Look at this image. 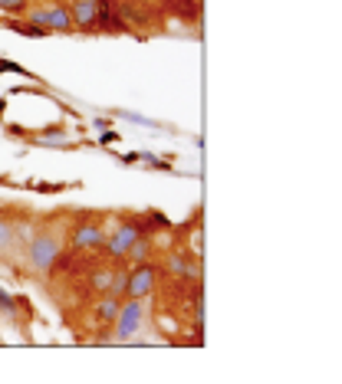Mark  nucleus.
I'll return each instance as SVG.
<instances>
[{
	"mask_svg": "<svg viewBox=\"0 0 342 384\" xmlns=\"http://www.w3.org/2000/svg\"><path fill=\"white\" fill-rule=\"evenodd\" d=\"M30 20H33V26H40V30H46V33H63V30H69L73 26V17H69V10L66 7H43V10H33L30 13Z\"/></svg>",
	"mask_w": 342,
	"mask_h": 384,
	"instance_id": "obj_2",
	"label": "nucleus"
},
{
	"mask_svg": "<svg viewBox=\"0 0 342 384\" xmlns=\"http://www.w3.org/2000/svg\"><path fill=\"white\" fill-rule=\"evenodd\" d=\"M0 306H3V309L10 312V309H13V299H10V296H7V293H0Z\"/></svg>",
	"mask_w": 342,
	"mask_h": 384,
	"instance_id": "obj_13",
	"label": "nucleus"
},
{
	"mask_svg": "<svg viewBox=\"0 0 342 384\" xmlns=\"http://www.w3.org/2000/svg\"><path fill=\"white\" fill-rule=\"evenodd\" d=\"M13 243H17V234H13V227H10V223L0 220V253L13 250Z\"/></svg>",
	"mask_w": 342,
	"mask_h": 384,
	"instance_id": "obj_10",
	"label": "nucleus"
},
{
	"mask_svg": "<svg viewBox=\"0 0 342 384\" xmlns=\"http://www.w3.org/2000/svg\"><path fill=\"white\" fill-rule=\"evenodd\" d=\"M109 286H112V273H96L92 276V289H99V293H109Z\"/></svg>",
	"mask_w": 342,
	"mask_h": 384,
	"instance_id": "obj_11",
	"label": "nucleus"
},
{
	"mask_svg": "<svg viewBox=\"0 0 342 384\" xmlns=\"http://www.w3.org/2000/svg\"><path fill=\"white\" fill-rule=\"evenodd\" d=\"M155 289V270L148 266V263H142L135 273L126 279V296H132V299H145L148 293Z\"/></svg>",
	"mask_w": 342,
	"mask_h": 384,
	"instance_id": "obj_4",
	"label": "nucleus"
},
{
	"mask_svg": "<svg viewBox=\"0 0 342 384\" xmlns=\"http://www.w3.org/2000/svg\"><path fill=\"white\" fill-rule=\"evenodd\" d=\"M26 7V0H0V10H10V13H20Z\"/></svg>",
	"mask_w": 342,
	"mask_h": 384,
	"instance_id": "obj_12",
	"label": "nucleus"
},
{
	"mask_svg": "<svg viewBox=\"0 0 342 384\" xmlns=\"http://www.w3.org/2000/svg\"><path fill=\"white\" fill-rule=\"evenodd\" d=\"M142 230H148V227H145V223H139V220H132V223H126L122 230H115V236L105 243V247H109V253H112V256H126V250L132 247V240H139Z\"/></svg>",
	"mask_w": 342,
	"mask_h": 384,
	"instance_id": "obj_5",
	"label": "nucleus"
},
{
	"mask_svg": "<svg viewBox=\"0 0 342 384\" xmlns=\"http://www.w3.org/2000/svg\"><path fill=\"white\" fill-rule=\"evenodd\" d=\"M119 329H115V335H119V342H126V338H132V335L139 332V325L145 322V299H132L128 306H122L119 309Z\"/></svg>",
	"mask_w": 342,
	"mask_h": 384,
	"instance_id": "obj_1",
	"label": "nucleus"
},
{
	"mask_svg": "<svg viewBox=\"0 0 342 384\" xmlns=\"http://www.w3.org/2000/svg\"><path fill=\"white\" fill-rule=\"evenodd\" d=\"M119 309H122V302H119L115 296H105L99 302V319H102V322H112L115 315H119Z\"/></svg>",
	"mask_w": 342,
	"mask_h": 384,
	"instance_id": "obj_8",
	"label": "nucleus"
},
{
	"mask_svg": "<svg viewBox=\"0 0 342 384\" xmlns=\"http://www.w3.org/2000/svg\"><path fill=\"white\" fill-rule=\"evenodd\" d=\"M56 256H60V243H56V236L43 234V236H37V240L30 243V266H33V270H50L53 263H56Z\"/></svg>",
	"mask_w": 342,
	"mask_h": 384,
	"instance_id": "obj_3",
	"label": "nucleus"
},
{
	"mask_svg": "<svg viewBox=\"0 0 342 384\" xmlns=\"http://www.w3.org/2000/svg\"><path fill=\"white\" fill-rule=\"evenodd\" d=\"M126 256H128V260H135V263H142L145 256H148V240H145V236L132 240V247L126 250Z\"/></svg>",
	"mask_w": 342,
	"mask_h": 384,
	"instance_id": "obj_9",
	"label": "nucleus"
},
{
	"mask_svg": "<svg viewBox=\"0 0 342 384\" xmlns=\"http://www.w3.org/2000/svg\"><path fill=\"white\" fill-rule=\"evenodd\" d=\"M69 17H73V24L83 26V30L99 26V0H79L76 7L69 10Z\"/></svg>",
	"mask_w": 342,
	"mask_h": 384,
	"instance_id": "obj_6",
	"label": "nucleus"
},
{
	"mask_svg": "<svg viewBox=\"0 0 342 384\" xmlns=\"http://www.w3.org/2000/svg\"><path fill=\"white\" fill-rule=\"evenodd\" d=\"M73 243H76L79 250L102 247V243H105V234H102L96 223H83V227H76V234H73Z\"/></svg>",
	"mask_w": 342,
	"mask_h": 384,
	"instance_id": "obj_7",
	"label": "nucleus"
}]
</instances>
